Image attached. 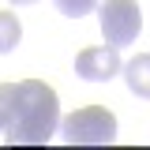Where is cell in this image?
<instances>
[{
	"instance_id": "ba28073f",
	"label": "cell",
	"mask_w": 150,
	"mask_h": 150,
	"mask_svg": "<svg viewBox=\"0 0 150 150\" xmlns=\"http://www.w3.org/2000/svg\"><path fill=\"white\" fill-rule=\"evenodd\" d=\"M53 4H56V11L68 15V19H83L98 8V0H53Z\"/></svg>"
},
{
	"instance_id": "8992f818",
	"label": "cell",
	"mask_w": 150,
	"mask_h": 150,
	"mask_svg": "<svg viewBox=\"0 0 150 150\" xmlns=\"http://www.w3.org/2000/svg\"><path fill=\"white\" fill-rule=\"evenodd\" d=\"M19 41H23V23H19L11 11H0V56L11 53Z\"/></svg>"
},
{
	"instance_id": "277c9868",
	"label": "cell",
	"mask_w": 150,
	"mask_h": 150,
	"mask_svg": "<svg viewBox=\"0 0 150 150\" xmlns=\"http://www.w3.org/2000/svg\"><path fill=\"white\" fill-rule=\"evenodd\" d=\"M120 68H124V60L112 45H90L75 56V75L86 83H109L120 75Z\"/></svg>"
},
{
	"instance_id": "3957f363",
	"label": "cell",
	"mask_w": 150,
	"mask_h": 150,
	"mask_svg": "<svg viewBox=\"0 0 150 150\" xmlns=\"http://www.w3.org/2000/svg\"><path fill=\"white\" fill-rule=\"evenodd\" d=\"M98 19H101L105 45H112V49H128L143 34V11L135 0H105L98 8Z\"/></svg>"
},
{
	"instance_id": "6da1fadb",
	"label": "cell",
	"mask_w": 150,
	"mask_h": 150,
	"mask_svg": "<svg viewBox=\"0 0 150 150\" xmlns=\"http://www.w3.org/2000/svg\"><path fill=\"white\" fill-rule=\"evenodd\" d=\"M56 124H60V101L56 90L41 79H23L19 83V101H15V116L4 128V139L11 146H34V143H49Z\"/></svg>"
},
{
	"instance_id": "9c48e42d",
	"label": "cell",
	"mask_w": 150,
	"mask_h": 150,
	"mask_svg": "<svg viewBox=\"0 0 150 150\" xmlns=\"http://www.w3.org/2000/svg\"><path fill=\"white\" fill-rule=\"evenodd\" d=\"M8 4H38V0H8Z\"/></svg>"
},
{
	"instance_id": "7a4b0ae2",
	"label": "cell",
	"mask_w": 150,
	"mask_h": 150,
	"mask_svg": "<svg viewBox=\"0 0 150 150\" xmlns=\"http://www.w3.org/2000/svg\"><path fill=\"white\" fill-rule=\"evenodd\" d=\"M60 135L71 146H101V143L116 139V116L105 105H86L60 120Z\"/></svg>"
},
{
	"instance_id": "5b68a950",
	"label": "cell",
	"mask_w": 150,
	"mask_h": 150,
	"mask_svg": "<svg viewBox=\"0 0 150 150\" xmlns=\"http://www.w3.org/2000/svg\"><path fill=\"white\" fill-rule=\"evenodd\" d=\"M124 79H128V90L139 98H150V53H139L124 60Z\"/></svg>"
},
{
	"instance_id": "52a82bcc",
	"label": "cell",
	"mask_w": 150,
	"mask_h": 150,
	"mask_svg": "<svg viewBox=\"0 0 150 150\" xmlns=\"http://www.w3.org/2000/svg\"><path fill=\"white\" fill-rule=\"evenodd\" d=\"M15 101H19V83H0V131L11 124Z\"/></svg>"
}]
</instances>
